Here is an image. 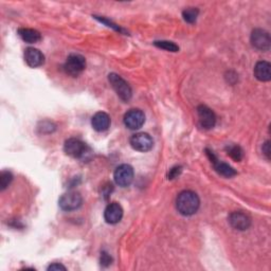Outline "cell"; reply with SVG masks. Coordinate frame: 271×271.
Masks as SVG:
<instances>
[{
    "label": "cell",
    "mask_w": 271,
    "mask_h": 271,
    "mask_svg": "<svg viewBox=\"0 0 271 271\" xmlns=\"http://www.w3.org/2000/svg\"><path fill=\"white\" fill-rule=\"evenodd\" d=\"M199 197L193 191H182L176 199L177 210L184 216L195 214L199 209Z\"/></svg>",
    "instance_id": "6da1fadb"
},
{
    "label": "cell",
    "mask_w": 271,
    "mask_h": 271,
    "mask_svg": "<svg viewBox=\"0 0 271 271\" xmlns=\"http://www.w3.org/2000/svg\"><path fill=\"white\" fill-rule=\"evenodd\" d=\"M108 81L111 84L112 88L114 89V91L117 92L118 97L122 101L127 102L131 99V96H132L131 88L127 84V82H125L120 76H118L116 74H110L108 76Z\"/></svg>",
    "instance_id": "7a4b0ae2"
},
{
    "label": "cell",
    "mask_w": 271,
    "mask_h": 271,
    "mask_svg": "<svg viewBox=\"0 0 271 271\" xmlns=\"http://www.w3.org/2000/svg\"><path fill=\"white\" fill-rule=\"evenodd\" d=\"M86 68V59L81 54H70L64 65V70L71 77H78Z\"/></svg>",
    "instance_id": "3957f363"
},
{
    "label": "cell",
    "mask_w": 271,
    "mask_h": 271,
    "mask_svg": "<svg viewBox=\"0 0 271 271\" xmlns=\"http://www.w3.org/2000/svg\"><path fill=\"white\" fill-rule=\"evenodd\" d=\"M113 178L119 186L126 187L133 180V169L129 164H122L114 171Z\"/></svg>",
    "instance_id": "277c9868"
},
{
    "label": "cell",
    "mask_w": 271,
    "mask_h": 271,
    "mask_svg": "<svg viewBox=\"0 0 271 271\" xmlns=\"http://www.w3.org/2000/svg\"><path fill=\"white\" fill-rule=\"evenodd\" d=\"M83 198L80 193L71 191L68 193H65L59 198V207L64 211H74L79 209L82 206Z\"/></svg>",
    "instance_id": "5b68a950"
},
{
    "label": "cell",
    "mask_w": 271,
    "mask_h": 271,
    "mask_svg": "<svg viewBox=\"0 0 271 271\" xmlns=\"http://www.w3.org/2000/svg\"><path fill=\"white\" fill-rule=\"evenodd\" d=\"M65 153L72 158H83L87 153V147L84 142L79 139L70 138L65 142L64 145Z\"/></svg>",
    "instance_id": "8992f818"
},
{
    "label": "cell",
    "mask_w": 271,
    "mask_h": 271,
    "mask_svg": "<svg viewBox=\"0 0 271 271\" xmlns=\"http://www.w3.org/2000/svg\"><path fill=\"white\" fill-rule=\"evenodd\" d=\"M130 145L133 150L145 153L153 149L154 141L149 133L139 132L133 134L130 138Z\"/></svg>",
    "instance_id": "52a82bcc"
},
{
    "label": "cell",
    "mask_w": 271,
    "mask_h": 271,
    "mask_svg": "<svg viewBox=\"0 0 271 271\" xmlns=\"http://www.w3.org/2000/svg\"><path fill=\"white\" fill-rule=\"evenodd\" d=\"M251 44L259 51H268L271 45V38L269 33L262 29H255L251 34Z\"/></svg>",
    "instance_id": "ba28073f"
},
{
    "label": "cell",
    "mask_w": 271,
    "mask_h": 271,
    "mask_svg": "<svg viewBox=\"0 0 271 271\" xmlns=\"http://www.w3.org/2000/svg\"><path fill=\"white\" fill-rule=\"evenodd\" d=\"M145 122V114L140 109H130L124 114V124L129 129H139Z\"/></svg>",
    "instance_id": "9c48e42d"
},
{
    "label": "cell",
    "mask_w": 271,
    "mask_h": 271,
    "mask_svg": "<svg viewBox=\"0 0 271 271\" xmlns=\"http://www.w3.org/2000/svg\"><path fill=\"white\" fill-rule=\"evenodd\" d=\"M198 120H199L200 126L205 129H211L215 126L216 116L211 108L206 105H200L197 107Z\"/></svg>",
    "instance_id": "30bf717a"
},
{
    "label": "cell",
    "mask_w": 271,
    "mask_h": 271,
    "mask_svg": "<svg viewBox=\"0 0 271 271\" xmlns=\"http://www.w3.org/2000/svg\"><path fill=\"white\" fill-rule=\"evenodd\" d=\"M228 220L230 225L239 231H245L251 226V220H250V217L243 212H232L229 215Z\"/></svg>",
    "instance_id": "8fae6325"
},
{
    "label": "cell",
    "mask_w": 271,
    "mask_h": 271,
    "mask_svg": "<svg viewBox=\"0 0 271 271\" xmlns=\"http://www.w3.org/2000/svg\"><path fill=\"white\" fill-rule=\"evenodd\" d=\"M123 217V209L118 202H111L109 204L105 212H104V218H105L106 223L108 224H118Z\"/></svg>",
    "instance_id": "7c38bea8"
},
{
    "label": "cell",
    "mask_w": 271,
    "mask_h": 271,
    "mask_svg": "<svg viewBox=\"0 0 271 271\" xmlns=\"http://www.w3.org/2000/svg\"><path fill=\"white\" fill-rule=\"evenodd\" d=\"M25 60L30 67L36 68L44 64L45 56L38 49L28 48L25 51Z\"/></svg>",
    "instance_id": "4fadbf2b"
},
{
    "label": "cell",
    "mask_w": 271,
    "mask_h": 271,
    "mask_svg": "<svg viewBox=\"0 0 271 271\" xmlns=\"http://www.w3.org/2000/svg\"><path fill=\"white\" fill-rule=\"evenodd\" d=\"M207 154H208V156H209V158L211 159V162L214 165V169L218 174L224 176V177H228V178H230V177H233L236 175V172L234 171L233 168H231V166L227 163L218 161L212 152L207 150Z\"/></svg>",
    "instance_id": "5bb4252c"
},
{
    "label": "cell",
    "mask_w": 271,
    "mask_h": 271,
    "mask_svg": "<svg viewBox=\"0 0 271 271\" xmlns=\"http://www.w3.org/2000/svg\"><path fill=\"white\" fill-rule=\"evenodd\" d=\"M91 124L97 131H105L110 126V117L106 112L99 111L92 117Z\"/></svg>",
    "instance_id": "9a60e30c"
},
{
    "label": "cell",
    "mask_w": 271,
    "mask_h": 271,
    "mask_svg": "<svg viewBox=\"0 0 271 271\" xmlns=\"http://www.w3.org/2000/svg\"><path fill=\"white\" fill-rule=\"evenodd\" d=\"M254 76L260 82L271 80V65L266 60H260L254 67Z\"/></svg>",
    "instance_id": "2e32d148"
},
{
    "label": "cell",
    "mask_w": 271,
    "mask_h": 271,
    "mask_svg": "<svg viewBox=\"0 0 271 271\" xmlns=\"http://www.w3.org/2000/svg\"><path fill=\"white\" fill-rule=\"evenodd\" d=\"M18 34L26 41V43H29V44H35L41 39L40 33L37 30H34V29L22 28L18 30Z\"/></svg>",
    "instance_id": "e0dca14e"
},
{
    "label": "cell",
    "mask_w": 271,
    "mask_h": 271,
    "mask_svg": "<svg viewBox=\"0 0 271 271\" xmlns=\"http://www.w3.org/2000/svg\"><path fill=\"white\" fill-rule=\"evenodd\" d=\"M227 154L235 161H241L244 157V152L238 145H229L227 147Z\"/></svg>",
    "instance_id": "ac0fdd59"
},
{
    "label": "cell",
    "mask_w": 271,
    "mask_h": 271,
    "mask_svg": "<svg viewBox=\"0 0 271 271\" xmlns=\"http://www.w3.org/2000/svg\"><path fill=\"white\" fill-rule=\"evenodd\" d=\"M198 13L199 12H198V10L196 8H189L182 12V16L186 23L193 24L196 22Z\"/></svg>",
    "instance_id": "d6986e66"
},
{
    "label": "cell",
    "mask_w": 271,
    "mask_h": 271,
    "mask_svg": "<svg viewBox=\"0 0 271 271\" xmlns=\"http://www.w3.org/2000/svg\"><path fill=\"white\" fill-rule=\"evenodd\" d=\"M154 45L158 48L164 49L166 51H171V52H177L179 50V47L176 44H174L173 41H168V40H159V41H155Z\"/></svg>",
    "instance_id": "ffe728a7"
},
{
    "label": "cell",
    "mask_w": 271,
    "mask_h": 271,
    "mask_svg": "<svg viewBox=\"0 0 271 271\" xmlns=\"http://www.w3.org/2000/svg\"><path fill=\"white\" fill-rule=\"evenodd\" d=\"M13 180V175L10 172H3L0 175V190L4 191Z\"/></svg>",
    "instance_id": "44dd1931"
},
{
    "label": "cell",
    "mask_w": 271,
    "mask_h": 271,
    "mask_svg": "<svg viewBox=\"0 0 271 271\" xmlns=\"http://www.w3.org/2000/svg\"><path fill=\"white\" fill-rule=\"evenodd\" d=\"M101 264L103 266H105V267L111 264V257L109 256L108 253L102 252V255H101Z\"/></svg>",
    "instance_id": "7402d4cb"
},
{
    "label": "cell",
    "mask_w": 271,
    "mask_h": 271,
    "mask_svg": "<svg viewBox=\"0 0 271 271\" xmlns=\"http://www.w3.org/2000/svg\"><path fill=\"white\" fill-rule=\"evenodd\" d=\"M180 172H181V168H180V166H176V168L172 169V170L170 171V173H169V179H174V178H176V177L179 175Z\"/></svg>",
    "instance_id": "603a6c76"
},
{
    "label": "cell",
    "mask_w": 271,
    "mask_h": 271,
    "mask_svg": "<svg viewBox=\"0 0 271 271\" xmlns=\"http://www.w3.org/2000/svg\"><path fill=\"white\" fill-rule=\"evenodd\" d=\"M263 153L266 156L267 159H270V142L266 141L263 145Z\"/></svg>",
    "instance_id": "cb8c5ba5"
},
{
    "label": "cell",
    "mask_w": 271,
    "mask_h": 271,
    "mask_svg": "<svg viewBox=\"0 0 271 271\" xmlns=\"http://www.w3.org/2000/svg\"><path fill=\"white\" fill-rule=\"evenodd\" d=\"M48 270H66V267L61 264H52L48 267Z\"/></svg>",
    "instance_id": "d4e9b609"
}]
</instances>
